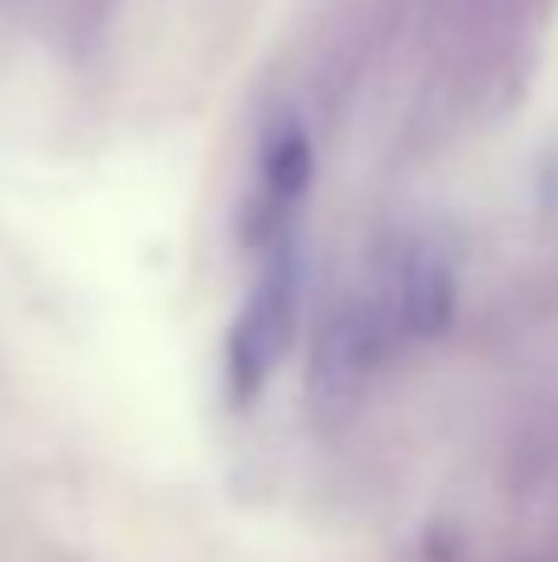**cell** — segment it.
<instances>
[{
	"mask_svg": "<svg viewBox=\"0 0 558 562\" xmlns=\"http://www.w3.org/2000/svg\"><path fill=\"white\" fill-rule=\"evenodd\" d=\"M455 306H460V277L445 247L415 243L401 257L395 272V296H391V321L415 340H435L450 330Z\"/></svg>",
	"mask_w": 558,
	"mask_h": 562,
	"instance_id": "cell-3",
	"label": "cell"
},
{
	"mask_svg": "<svg viewBox=\"0 0 558 562\" xmlns=\"http://www.w3.org/2000/svg\"><path fill=\"white\" fill-rule=\"evenodd\" d=\"M312 173H316V158H312L306 128L297 119H277L263 138L253 193L243 203V243L253 252H272V247L292 243V223H297V207L306 203Z\"/></svg>",
	"mask_w": 558,
	"mask_h": 562,
	"instance_id": "cell-2",
	"label": "cell"
},
{
	"mask_svg": "<svg viewBox=\"0 0 558 562\" xmlns=\"http://www.w3.org/2000/svg\"><path fill=\"white\" fill-rule=\"evenodd\" d=\"M297 296H302V267H297L292 243L267 252L263 277L253 281L243 311L227 336V385L237 400H253L287 356V340L297 326Z\"/></svg>",
	"mask_w": 558,
	"mask_h": 562,
	"instance_id": "cell-1",
	"label": "cell"
}]
</instances>
